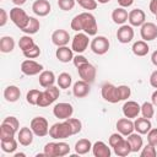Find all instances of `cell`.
I'll use <instances>...</instances> for the list:
<instances>
[{
	"label": "cell",
	"mask_w": 157,
	"mask_h": 157,
	"mask_svg": "<svg viewBox=\"0 0 157 157\" xmlns=\"http://www.w3.org/2000/svg\"><path fill=\"white\" fill-rule=\"evenodd\" d=\"M71 29L75 32H85L88 36H96L98 31L96 17L91 12H81L71 20Z\"/></svg>",
	"instance_id": "1"
},
{
	"label": "cell",
	"mask_w": 157,
	"mask_h": 157,
	"mask_svg": "<svg viewBox=\"0 0 157 157\" xmlns=\"http://www.w3.org/2000/svg\"><path fill=\"white\" fill-rule=\"evenodd\" d=\"M49 135L54 140H64L74 134H72V129H71L70 124L67 123V120H64V121L53 124L49 128Z\"/></svg>",
	"instance_id": "2"
},
{
	"label": "cell",
	"mask_w": 157,
	"mask_h": 157,
	"mask_svg": "<svg viewBox=\"0 0 157 157\" xmlns=\"http://www.w3.org/2000/svg\"><path fill=\"white\" fill-rule=\"evenodd\" d=\"M44 153L47 157H63L70 153V146L64 141L48 142L44 146Z\"/></svg>",
	"instance_id": "3"
},
{
	"label": "cell",
	"mask_w": 157,
	"mask_h": 157,
	"mask_svg": "<svg viewBox=\"0 0 157 157\" xmlns=\"http://www.w3.org/2000/svg\"><path fill=\"white\" fill-rule=\"evenodd\" d=\"M60 96V90L59 87H55V86H50V87H47L44 91L40 92V96H39V99H38V107L40 108H45L50 104H53Z\"/></svg>",
	"instance_id": "4"
},
{
	"label": "cell",
	"mask_w": 157,
	"mask_h": 157,
	"mask_svg": "<svg viewBox=\"0 0 157 157\" xmlns=\"http://www.w3.org/2000/svg\"><path fill=\"white\" fill-rule=\"evenodd\" d=\"M29 17H31V16H28V15L26 13V11L22 10L20 6H15V7H12V9L10 10V20H11L12 23H13L17 28H20L21 31L27 26V23H28V21H29Z\"/></svg>",
	"instance_id": "5"
},
{
	"label": "cell",
	"mask_w": 157,
	"mask_h": 157,
	"mask_svg": "<svg viewBox=\"0 0 157 157\" xmlns=\"http://www.w3.org/2000/svg\"><path fill=\"white\" fill-rule=\"evenodd\" d=\"M29 128L32 129V131L34 132L36 136L38 137H43L45 135L49 134V124L48 120L43 117H36L31 120V125Z\"/></svg>",
	"instance_id": "6"
},
{
	"label": "cell",
	"mask_w": 157,
	"mask_h": 157,
	"mask_svg": "<svg viewBox=\"0 0 157 157\" xmlns=\"http://www.w3.org/2000/svg\"><path fill=\"white\" fill-rule=\"evenodd\" d=\"M101 94H102L103 99L109 102V103H118V102H120V96H119L118 87L114 86L113 83H109V82L103 83V86L101 88Z\"/></svg>",
	"instance_id": "7"
},
{
	"label": "cell",
	"mask_w": 157,
	"mask_h": 157,
	"mask_svg": "<svg viewBox=\"0 0 157 157\" xmlns=\"http://www.w3.org/2000/svg\"><path fill=\"white\" fill-rule=\"evenodd\" d=\"M88 43H90V38H88V34H86L85 32H77L74 38H72V42H71V49L74 52H76L77 54H82L87 47H88Z\"/></svg>",
	"instance_id": "8"
},
{
	"label": "cell",
	"mask_w": 157,
	"mask_h": 157,
	"mask_svg": "<svg viewBox=\"0 0 157 157\" xmlns=\"http://www.w3.org/2000/svg\"><path fill=\"white\" fill-rule=\"evenodd\" d=\"M91 50L97 54V55H103L105 54L108 50H109V47H110V43L108 40V38H105L104 36H98V37H94L92 40H91Z\"/></svg>",
	"instance_id": "9"
},
{
	"label": "cell",
	"mask_w": 157,
	"mask_h": 157,
	"mask_svg": "<svg viewBox=\"0 0 157 157\" xmlns=\"http://www.w3.org/2000/svg\"><path fill=\"white\" fill-rule=\"evenodd\" d=\"M74 113V108L70 103H66V102H60V103H56L53 108V114L55 118L58 119H61V120H66L69 118H71Z\"/></svg>",
	"instance_id": "10"
},
{
	"label": "cell",
	"mask_w": 157,
	"mask_h": 157,
	"mask_svg": "<svg viewBox=\"0 0 157 157\" xmlns=\"http://www.w3.org/2000/svg\"><path fill=\"white\" fill-rule=\"evenodd\" d=\"M77 72H78V76L81 77V80H83V81H86L88 83H93L94 80H96L97 70L91 63H86V64L78 66L77 67Z\"/></svg>",
	"instance_id": "11"
},
{
	"label": "cell",
	"mask_w": 157,
	"mask_h": 157,
	"mask_svg": "<svg viewBox=\"0 0 157 157\" xmlns=\"http://www.w3.org/2000/svg\"><path fill=\"white\" fill-rule=\"evenodd\" d=\"M21 71H22V74H25L27 76H34V75H38L43 71V65L32 60V59H27V60L22 61Z\"/></svg>",
	"instance_id": "12"
},
{
	"label": "cell",
	"mask_w": 157,
	"mask_h": 157,
	"mask_svg": "<svg viewBox=\"0 0 157 157\" xmlns=\"http://www.w3.org/2000/svg\"><path fill=\"white\" fill-rule=\"evenodd\" d=\"M140 36L145 42L155 40L157 38V25L153 22H145L140 28Z\"/></svg>",
	"instance_id": "13"
},
{
	"label": "cell",
	"mask_w": 157,
	"mask_h": 157,
	"mask_svg": "<svg viewBox=\"0 0 157 157\" xmlns=\"http://www.w3.org/2000/svg\"><path fill=\"white\" fill-rule=\"evenodd\" d=\"M121 110H123V114L125 118L135 119L141 113V105L135 101H126L124 103Z\"/></svg>",
	"instance_id": "14"
},
{
	"label": "cell",
	"mask_w": 157,
	"mask_h": 157,
	"mask_svg": "<svg viewBox=\"0 0 157 157\" xmlns=\"http://www.w3.org/2000/svg\"><path fill=\"white\" fill-rule=\"evenodd\" d=\"M134 38V29L132 26L130 25H121L118 31H117V39L123 43V44H128Z\"/></svg>",
	"instance_id": "15"
},
{
	"label": "cell",
	"mask_w": 157,
	"mask_h": 157,
	"mask_svg": "<svg viewBox=\"0 0 157 157\" xmlns=\"http://www.w3.org/2000/svg\"><path fill=\"white\" fill-rule=\"evenodd\" d=\"M128 21L132 27H141L146 22V15L141 9H134L129 12Z\"/></svg>",
	"instance_id": "16"
},
{
	"label": "cell",
	"mask_w": 157,
	"mask_h": 157,
	"mask_svg": "<svg viewBox=\"0 0 157 157\" xmlns=\"http://www.w3.org/2000/svg\"><path fill=\"white\" fill-rule=\"evenodd\" d=\"M32 11L39 16V17H44L47 16L50 11H52V6L50 2L48 0H36L32 5Z\"/></svg>",
	"instance_id": "17"
},
{
	"label": "cell",
	"mask_w": 157,
	"mask_h": 157,
	"mask_svg": "<svg viewBox=\"0 0 157 157\" xmlns=\"http://www.w3.org/2000/svg\"><path fill=\"white\" fill-rule=\"evenodd\" d=\"M69 40H70V34L65 29H56L52 33V43L56 47L67 45Z\"/></svg>",
	"instance_id": "18"
},
{
	"label": "cell",
	"mask_w": 157,
	"mask_h": 157,
	"mask_svg": "<svg viewBox=\"0 0 157 157\" xmlns=\"http://www.w3.org/2000/svg\"><path fill=\"white\" fill-rule=\"evenodd\" d=\"M117 130L118 132H120L123 136H128L131 132H134L135 128H134V121L129 118H121L117 121Z\"/></svg>",
	"instance_id": "19"
},
{
	"label": "cell",
	"mask_w": 157,
	"mask_h": 157,
	"mask_svg": "<svg viewBox=\"0 0 157 157\" xmlns=\"http://www.w3.org/2000/svg\"><path fill=\"white\" fill-rule=\"evenodd\" d=\"M33 136H34V132L32 131L31 128H27V126L21 128L17 132V140L22 146H29L33 142Z\"/></svg>",
	"instance_id": "20"
},
{
	"label": "cell",
	"mask_w": 157,
	"mask_h": 157,
	"mask_svg": "<svg viewBox=\"0 0 157 157\" xmlns=\"http://www.w3.org/2000/svg\"><path fill=\"white\" fill-rule=\"evenodd\" d=\"M90 85L91 83H88V82H86L83 80L76 81L74 83V86H72V93H74V96L76 98H83V97H86L90 93V90H91Z\"/></svg>",
	"instance_id": "21"
},
{
	"label": "cell",
	"mask_w": 157,
	"mask_h": 157,
	"mask_svg": "<svg viewBox=\"0 0 157 157\" xmlns=\"http://www.w3.org/2000/svg\"><path fill=\"white\" fill-rule=\"evenodd\" d=\"M92 153L94 157H110L112 151L103 141H96L92 145Z\"/></svg>",
	"instance_id": "22"
},
{
	"label": "cell",
	"mask_w": 157,
	"mask_h": 157,
	"mask_svg": "<svg viewBox=\"0 0 157 157\" xmlns=\"http://www.w3.org/2000/svg\"><path fill=\"white\" fill-rule=\"evenodd\" d=\"M134 128H135V131L141 134V135H145L147 134L151 129H152V124H151V120L147 119V118H136L135 121H134Z\"/></svg>",
	"instance_id": "23"
},
{
	"label": "cell",
	"mask_w": 157,
	"mask_h": 157,
	"mask_svg": "<svg viewBox=\"0 0 157 157\" xmlns=\"http://www.w3.org/2000/svg\"><path fill=\"white\" fill-rule=\"evenodd\" d=\"M55 56L61 63H69L74 59V50L66 45L58 47V49L55 52Z\"/></svg>",
	"instance_id": "24"
},
{
	"label": "cell",
	"mask_w": 157,
	"mask_h": 157,
	"mask_svg": "<svg viewBox=\"0 0 157 157\" xmlns=\"http://www.w3.org/2000/svg\"><path fill=\"white\" fill-rule=\"evenodd\" d=\"M39 85L43 87V88H47V87H50V86H54L55 83V75L53 71L50 70H43L40 74H39Z\"/></svg>",
	"instance_id": "25"
},
{
	"label": "cell",
	"mask_w": 157,
	"mask_h": 157,
	"mask_svg": "<svg viewBox=\"0 0 157 157\" xmlns=\"http://www.w3.org/2000/svg\"><path fill=\"white\" fill-rule=\"evenodd\" d=\"M21 97V91L17 86L15 85H10L7 86L5 90H4V98L10 102V103H13V102H17Z\"/></svg>",
	"instance_id": "26"
},
{
	"label": "cell",
	"mask_w": 157,
	"mask_h": 157,
	"mask_svg": "<svg viewBox=\"0 0 157 157\" xmlns=\"http://www.w3.org/2000/svg\"><path fill=\"white\" fill-rule=\"evenodd\" d=\"M128 17H129V13L125 10V7H117L112 12V20H113V22L117 23V25H120V26L121 25H125V22L128 21Z\"/></svg>",
	"instance_id": "27"
},
{
	"label": "cell",
	"mask_w": 157,
	"mask_h": 157,
	"mask_svg": "<svg viewBox=\"0 0 157 157\" xmlns=\"http://www.w3.org/2000/svg\"><path fill=\"white\" fill-rule=\"evenodd\" d=\"M113 150H114V153L117 156H119V157H125V156H128V155H130L132 152L128 139H123L118 145H115L113 147Z\"/></svg>",
	"instance_id": "28"
},
{
	"label": "cell",
	"mask_w": 157,
	"mask_h": 157,
	"mask_svg": "<svg viewBox=\"0 0 157 157\" xmlns=\"http://www.w3.org/2000/svg\"><path fill=\"white\" fill-rule=\"evenodd\" d=\"M128 141L131 146V151L132 152H139L142 146H144V141H142V137H141V134L139 132H131L130 135H128Z\"/></svg>",
	"instance_id": "29"
},
{
	"label": "cell",
	"mask_w": 157,
	"mask_h": 157,
	"mask_svg": "<svg viewBox=\"0 0 157 157\" xmlns=\"http://www.w3.org/2000/svg\"><path fill=\"white\" fill-rule=\"evenodd\" d=\"M131 50H132V53L136 56H145V55H147V53L150 50V47H148L147 42H145V40H137V42H135L132 44Z\"/></svg>",
	"instance_id": "30"
},
{
	"label": "cell",
	"mask_w": 157,
	"mask_h": 157,
	"mask_svg": "<svg viewBox=\"0 0 157 157\" xmlns=\"http://www.w3.org/2000/svg\"><path fill=\"white\" fill-rule=\"evenodd\" d=\"M17 132V130L15 128H12L11 125L6 124V123H1L0 125V141L1 140H10L15 137V134Z\"/></svg>",
	"instance_id": "31"
},
{
	"label": "cell",
	"mask_w": 157,
	"mask_h": 157,
	"mask_svg": "<svg viewBox=\"0 0 157 157\" xmlns=\"http://www.w3.org/2000/svg\"><path fill=\"white\" fill-rule=\"evenodd\" d=\"M92 150V144L88 139H80L75 144V152L77 155H86Z\"/></svg>",
	"instance_id": "32"
},
{
	"label": "cell",
	"mask_w": 157,
	"mask_h": 157,
	"mask_svg": "<svg viewBox=\"0 0 157 157\" xmlns=\"http://www.w3.org/2000/svg\"><path fill=\"white\" fill-rule=\"evenodd\" d=\"M15 48V40L10 36H4L0 39V52L1 53H11Z\"/></svg>",
	"instance_id": "33"
},
{
	"label": "cell",
	"mask_w": 157,
	"mask_h": 157,
	"mask_svg": "<svg viewBox=\"0 0 157 157\" xmlns=\"http://www.w3.org/2000/svg\"><path fill=\"white\" fill-rule=\"evenodd\" d=\"M39 27H40L39 20H37L36 17H29V21H28L27 26L22 29V32L26 33V34H29V36H31V34L37 33L38 29H39Z\"/></svg>",
	"instance_id": "34"
},
{
	"label": "cell",
	"mask_w": 157,
	"mask_h": 157,
	"mask_svg": "<svg viewBox=\"0 0 157 157\" xmlns=\"http://www.w3.org/2000/svg\"><path fill=\"white\" fill-rule=\"evenodd\" d=\"M17 142H18V140H15V137L10 139V140H1L0 146H1L2 152H5V153H13L16 151V148H17Z\"/></svg>",
	"instance_id": "35"
},
{
	"label": "cell",
	"mask_w": 157,
	"mask_h": 157,
	"mask_svg": "<svg viewBox=\"0 0 157 157\" xmlns=\"http://www.w3.org/2000/svg\"><path fill=\"white\" fill-rule=\"evenodd\" d=\"M56 82H58V86H59L60 88L66 90V88H69V87L71 86V83H72V77H71V75L67 74V72H61V74L58 76Z\"/></svg>",
	"instance_id": "36"
},
{
	"label": "cell",
	"mask_w": 157,
	"mask_h": 157,
	"mask_svg": "<svg viewBox=\"0 0 157 157\" xmlns=\"http://www.w3.org/2000/svg\"><path fill=\"white\" fill-rule=\"evenodd\" d=\"M33 45H36V43H34L33 38H32L29 34L22 36V37L20 38V40H18V47H20V49H21L22 52H26V50L31 49Z\"/></svg>",
	"instance_id": "37"
},
{
	"label": "cell",
	"mask_w": 157,
	"mask_h": 157,
	"mask_svg": "<svg viewBox=\"0 0 157 157\" xmlns=\"http://www.w3.org/2000/svg\"><path fill=\"white\" fill-rule=\"evenodd\" d=\"M141 114L147 119H151L155 115V105L152 104V102H144L141 104Z\"/></svg>",
	"instance_id": "38"
},
{
	"label": "cell",
	"mask_w": 157,
	"mask_h": 157,
	"mask_svg": "<svg viewBox=\"0 0 157 157\" xmlns=\"http://www.w3.org/2000/svg\"><path fill=\"white\" fill-rule=\"evenodd\" d=\"M40 92L39 90H29L26 94V101L27 103H29L31 105H37L38 104V99H39V96H40Z\"/></svg>",
	"instance_id": "39"
},
{
	"label": "cell",
	"mask_w": 157,
	"mask_h": 157,
	"mask_svg": "<svg viewBox=\"0 0 157 157\" xmlns=\"http://www.w3.org/2000/svg\"><path fill=\"white\" fill-rule=\"evenodd\" d=\"M141 157H156L157 156V151H156V146L147 144L145 147L142 146L141 152H140Z\"/></svg>",
	"instance_id": "40"
},
{
	"label": "cell",
	"mask_w": 157,
	"mask_h": 157,
	"mask_svg": "<svg viewBox=\"0 0 157 157\" xmlns=\"http://www.w3.org/2000/svg\"><path fill=\"white\" fill-rule=\"evenodd\" d=\"M76 2H77L82 9L88 10V11L96 10V9H97V5H98L97 0H76Z\"/></svg>",
	"instance_id": "41"
},
{
	"label": "cell",
	"mask_w": 157,
	"mask_h": 157,
	"mask_svg": "<svg viewBox=\"0 0 157 157\" xmlns=\"http://www.w3.org/2000/svg\"><path fill=\"white\" fill-rule=\"evenodd\" d=\"M22 53H23L25 58H27V59H36V58H38L40 55V48L36 44L31 49H28L26 52H22Z\"/></svg>",
	"instance_id": "42"
},
{
	"label": "cell",
	"mask_w": 157,
	"mask_h": 157,
	"mask_svg": "<svg viewBox=\"0 0 157 157\" xmlns=\"http://www.w3.org/2000/svg\"><path fill=\"white\" fill-rule=\"evenodd\" d=\"M66 120H67V123L70 124L74 135H76V134H78V132L81 131V129H82V123H81V120H78V119H76V118H69V119H66Z\"/></svg>",
	"instance_id": "43"
},
{
	"label": "cell",
	"mask_w": 157,
	"mask_h": 157,
	"mask_svg": "<svg viewBox=\"0 0 157 157\" xmlns=\"http://www.w3.org/2000/svg\"><path fill=\"white\" fill-rule=\"evenodd\" d=\"M76 0H58V6L63 11H70L74 9Z\"/></svg>",
	"instance_id": "44"
},
{
	"label": "cell",
	"mask_w": 157,
	"mask_h": 157,
	"mask_svg": "<svg viewBox=\"0 0 157 157\" xmlns=\"http://www.w3.org/2000/svg\"><path fill=\"white\" fill-rule=\"evenodd\" d=\"M118 91H119V96H120V101H126L130 94H131V90L129 86L126 85H120L118 86Z\"/></svg>",
	"instance_id": "45"
},
{
	"label": "cell",
	"mask_w": 157,
	"mask_h": 157,
	"mask_svg": "<svg viewBox=\"0 0 157 157\" xmlns=\"http://www.w3.org/2000/svg\"><path fill=\"white\" fill-rule=\"evenodd\" d=\"M124 137H123V135L120 134V132H114V134H112L110 136H109V146L113 148L115 145H118L121 140H123Z\"/></svg>",
	"instance_id": "46"
},
{
	"label": "cell",
	"mask_w": 157,
	"mask_h": 157,
	"mask_svg": "<svg viewBox=\"0 0 157 157\" xmlns=\"http://www.w3.org/2000/svg\"><path fill=\"white\" fill-rule=\"evenodd\" d=\"M147 142H148L150 145L157 146V128L151 129V130L147 132Z\"/></svg>",
	"instance_id": "47"
},
{
	"label": "cell",
	"mask_w": 157,
	"mask_h": 157,
	"mask_svg": "<svg viewBox=\"0 0 157 157\" xmlns=\"http://www.w3.org/2000/svg\"><path fill=\"white\" fill-rule=\"evenodd\" d=\"M72 63H74L75 67L77 69L78 66H81V65H83V64L88 63V60H87V59H86V56H83L82 54H77L76 56H74V59H72Z\"/></svg>",
	"instance_id": "48"
},
{
	"label": "cell",
	"mask_w": 157,
	"mask_h": 157,
	"mask_svg": "<svg viewBox=\"0 0 157 157\" xmlns=\"http://www.w3.org/2000/svg\"><path fill=\"white\" fill-rule=\"evenodd\" d=\"M2 121H4V123H6V124H9V125H11L12 128H15V129L17 130V132H18L20 123H18V120H17V118H16V117H6Z\"/></svg>",
	"instance_id": "49"
},
{
	"label": "cell",
	"mask_w": 157,
	"mask_h": 157,
	"mask_svg": "<svg viewBox=\"0 0 157 157\" xmlns=\"http://www.w3.org/2000/svg\"><path fill=\"white\" fill-rule=\"evenodd\" d=\"M10 15H7L6 10L5 9H0V27H4L9 20Z\"/></svg>",
	"instance_id": "50"
},
{
	"label": "cell",
	"mask_w": 157,
	"mask_h": 157,
	"mask_svg": "<svg viewBox=\"0 0 157 157\" xmlns=\"http://www.w3.org/2000/svg\"><path fill=\"white\" fill-rule=\"evenodd\" d=\"M150 85L153 88H157V70H155L150 76Z\"/></svg>",
	"instance_id": "51"
},
{
	"label": "cell",
	"mask_w": 157,
	"mask_h": 157,
	"mask_svg": "<svg viewBox=\"0 0 157 157\" xmlns=\"http://www.w3.org/2000/svg\"><path fill=\"white\" fill-rule=\"evenodd\" d=\"M120 7H129L134 4V0H117Z\"/></svg>",
	"instance_id": "52"
},
{
	"label": "cell",
	"mask_w": 157,
	"mask_h": 157,
	"mask_svg": "<svg viewBox=\"0 0 157 157\" xmlns=\"http://www.w3.org/2000/svg\"><path fill=\"white\" fill-rule=\"evenodd\" d=\"M150 11L153 15H157V0H151V2H150Z\"/></svg>",
	"instance_id": "53"
},
{
	"label": "cell",
	"mask_w": 157,
	"mask_h": 157,
	"mask_svg": "<svg viewBox=\"0 0 157 157\" xmlns=\"http://www.w3.org/2000/svg\"><path fill=\"white\" fill-rule=\"evenodd\" d=\"M151 102H152V104L155 107H157V90L151 94Z\"/></svg>",
	"instance_id": "54"
},
{
	"label": "cell",
	"mask_w": 157,
	"mask_h": 157,
	"mask_svg": "<svg viewBox=\"0 0 157 157\" xmlns=\"http://www.w3.org/2000/svg\"><path fill=\"white\" fill-rule=\"evenodd\" d=\"M151 61L155 66H157V50H155L152 54H151Z\"/></svg>",
	"instance_id": "55"
},
{
	"label": "cell",
	"mask_w": 157,
	"mask_h": 157,
	"mask_svg": "<svg viewBox=\"0 0 157 157\" xmlns=\"http://www.w3.org/2000/svg\"><path fill=\"white\" fill-rule=\"evenodd\" d=\"M11 1H12L16 6H22L23 4H26V1H27V0H11Z\"/></svg>",
	"instance_id": "56"
},
{
	"label": "cell",
	"mask_w": 157,
	"mask_h": 157,
	"mask_svg": "<svg viewBox=\"0 0 157 157\" xmlns=\"http://www.w3.org/2000/svg\"><path fill=\"white\" fill-rule=\"evenodd\" d=\"M110 0H97V2H99V4H107V2H109Z\"/></svg>",
	"instance_id": "57"
},
{
	"label": "cell",
	"mask_w": 157,
	"mask_h": 157,
	"mask_svg": "<svg viewBox=\"0 0 157 157\" xmlns=\"http://www.w3.org/2000/svg\"><path fill=\"white\" fill-rule=\"evenodd\" d=\"M13 156H15V157H25L26 155H25V153H15Z\"/></svg>",
	"instance_id": "58"
},
{
	"label": "cell",
	"mask_w": 157,
	"mask_h": 157,
	"mask_svg": "<svg viewBox=\"0 0 157 157\" xmlns=\"http://www.w3.org/2000/svg\"><path fill=\"white\" fill-rule=\"evenodd\" d=\"M156 120H157V115H156Z\"/></svg>",
	"instance_id": "59"
},
{
	"label": "cell",
	"mask_w": 157,
	"mask_h": 157,
	"mask_svg": "<svg viewBox=\"0 0 157 157\" xmlns=\"http://www.w3.org/2000/svg\"><path fill=\"white\" fill-rule=\"evenodd\" d=\"M156 20H157V15H156Z\"/></svg>",
	"instance_id": "60"
}]
</instances>
